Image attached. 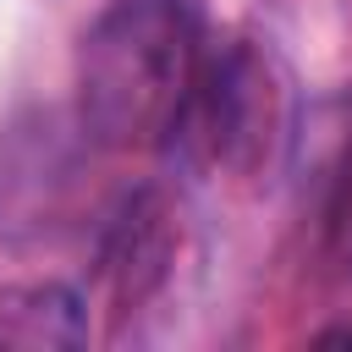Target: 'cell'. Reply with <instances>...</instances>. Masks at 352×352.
Wrapping results in <instances>:
<instances>
[{"instance_id":"obj_4","label":"cell","mask_w":352,"mask_h":352,"mask_svg":"<svg viewBox=\"0 0 352 352\" xmlns=\"http://www.w3.org/2000/svg\"><path fill=\"white\" fill-rule=\"evenodd\" d=\"M82 341H88V319L72 286L28 280L0 292V346L44 352V346H82Z\"/></svg>"},{"instance_id":"obj_2","label":"cell","mask_w":352,"mask_h":352,"mask_svg":"<svg viewBox=\"0 0 352 352\" xmlns=\"http://www.w3.org/2000/svg\"><path fill=\"white\" fill-rule=\"evenodd\" d=\"M176 138H192L204 165H214L236 182H264L292 143V77H286V66L253 38L209 50L198 94H192Z\"/></svg>"},{"instance_id":"obj_5","label":"cell","mask_w":352,"mask_h":352,"mask_svg":"<svg viewBox=\"0 0 352 352\" xmlns=\"http://www.w3.org/2000/svg\"><path fill=\"white\" fill-rule=\"evenodd\" d=\"M319 341H352V324H336V330H324Z\"/></svg>"},{"instance_id":"obj_3","label":"cell","mask_w":352,"mask_h":352,"mask_svg":"<svg viewBox=\"0 0 352 352\" xmlns=\"http://www.w3.org/2000/svg\"><path fill=\"white\" fill-rule=\"evenodd\" d=\"M165 264H170V209L160 192H138L104 242V280L116 308L121 314L138 308L165 280Z\"/></svg>"},{"instance_id":"obj_1","label":"cell","mask_w":352,"mask_h":352,"mask_svg":"<svg viewBox=\"0 0 352 352\" xmlns=\"http://www.w3.org/2000/svg\"><path fill=\"white\" fill-rule=\"evenodd\" d=\"M209 44L192 0H110L77 50V116L94 143L165 148L198 94Z\"/></svg>"}]
</instances>
